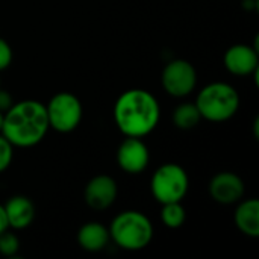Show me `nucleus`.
<instances>
[{"label": "nucleus", "mask_w": 259, "mask_h": 259, "mask_svg": "<svg viewBox=\"0 0 259 259\" xmlns=\"http://www.w3.org/2000/svg\"><path fill=\"white\" fill-rule=\"evenodd\" d=\"M159 118V102L152 93L143 88H132L121 93L114 105V121L124 137L143 138L152 134Z\"/></svg>", "instance_id": "obj_1"}, {"label": "nucleus", "mask_w": 259, "mask_h": 259, "mask_svg": "<svg viewBox=\"0 0 259 259\" xmlns=\"http://www.w3.org/2000/svg\"><path fill=\"white\" fill-rule=\"evenodd\" d=\"M46 105L38 100H20L3 115L2 135L14 146L27 149L39 144L49 132Z\"/></svg>", "instance_id": "obj_2"}, {"label": "nucleus", "mask_w": 259, "mask_h": 259, "mask_svg": "<svg viewBox=\"0 0 259 259\" xmlns=\"http://www.w3.org/2000/svg\"><path fill=\"white\" fill-rule=\"evenodd\" d=\"M109 237L123 250L137 252L153 240V225L150 219L135 209L123 211L111 222Z\"/></svg>", "instance_id": "obj_3"}, {"label": "nucleus", "mask_w": 259, "mask_h": 259, "mask_svg": "<svg viewBox=\"0 0 259 259\" xmlns=\"http://www.w3.org/2000/svg\"><path fill=\"white\" fill-rule=\"evenodd\" d=\"M194 103L202 115V120L222 123L231 120L238 112L240 94L226 82H212L199 91Z\"/></svg>", "instance_id": "obj_4"}, {"label": "nucleus", "mask_w": 259, "mask_h": 259, "mask_svg": "<svg viewBox=\"0 0 259 259\" xmlns=\"http://www.w3.org/2000/svg\"><path fill=\"white\" fill-rule=\"evenodd\" d=\"M150 190L158 203L182 202L190 190V178L187 170L175 162L158 167L150 181Z\"/></svg>", "instance_id": "obj_5"}, {"label": "nucleus", "mask_w": 259, "mask_h": 259, "mask_svg": "<svg viewBox=\"0 0 259 259\" xmlns=\"http://www.w3.org/2000/svg\"><path fill=\"white\" fill-rule=\"evenodd\" d=\"M49 126L59 134H70L79 127L83 108L77 96L68 91L55 94L46 105Z\"/></svg>", "instance_id": "obj_6"}, {"label": "nucleus", "mask_w": 259, "mask_h": 259, "mask_svg": "<svg viewBox=\"0 0 259 259\" xmlns=\"http://www.w3.org/2000/svg\"><path fill=\"white\" fill-rule=\"evenodd\" d=\"M161 83L167 94L181 99L194 91L197 85V71L190 61L173 59L164 67Z\"/></svg>", "instance_id": "obj_7"}, {"label": "nucleus", "mask_w": 259, "mask_h": 259, "mask_svg": "<svg viewBox=\"0 0 259 259\" xmlns=\"http://www.w3.org/2000/svg\"><path fill=\"white\" fill-rule=\"evenodd\" d=\"M150 161V152L146 143L137 137H126L117 150L118 167L129 175L143 173Z\"/></svg>", "instance_id": "obj_8"}, {"label": "nucleus", "mask_w": 259, "mask_h": 259, "mask_svg": "<svg viewBox=\"0 0 259 259\" xmlns=\"http://www.w3.org/2000/svg\"><path fill=\"white\" fill-rule=\"evenodd\" d=\"M118 196V187L109 175H97L88 181L83 190V200L87 206L94 211H105L114 205Z\"/></svg>", "instance_id": "obj_9"}, {"label": "nucleus", "mask_w": 259, "mask_h": 259, "mask_svg": "<svg viewBox=\"0 0 259 259\" xmlns=\"http://www.w3.org/2000/svg\"><path fill=\"white\" fill-rule=\"evenodd\" d=\"M209 196L220 205H234L244 197V182L234 171H220L212 176L208 185Z\"/></svg>", "instance_id": "obj_10"}, {"label": "nucleus", "mask_w": 259, "mask_h": 259, "mask_svg": "<svg viewBox=\"0 0 259 259\" xmlns=\"http://www.w3.org/2000/svg\"><path fill=\"white\" fill-rule=\"evenodd\" d=\"M225 67L231 74L250 76L258 73V49L249 44H234L223 58Z\"/></svg>", "instance_id": "obj_11"}, {"label": "nucleus", "mask_w": 259, "mask_h": 259, "mask_svg": "<svg viewBox=\"0 0 259 259\" xmlns=\"http://www.w3.org/2000/svg\"><path fill=\"white\" fill-rule=\"evenodd\" d=\"M8 226L11 229H26L32 225L35 219V205L27 196H12L6 205H3Z\"/></svg>", "instance_id": "obj_12"}, {"label": "nucleus", "mask_w": 259, "mask_h": 259, "mask_svg": "<svg viewBox=\"0 0 259 259\" xmlns=\"http://www.w3.org/2000/svg\"><path fill=\"white\" fill-rule=\"evenodd\" d=\"M235 226L241 234L250 238L259 237V200L246 199L240 200L234 214Z\"/></svg>", "instance_id": "obj_13"}, {"label": "nucleus", "mask_w": 259, "mask_h": 259, "mask_svg": "<svg viewBox=\"0 0 259 259\" xmlns=\"http://www.w3.org/2000/svg\"><path fill=\"white\" fill-rule=\"evenodd\" d=\"M109 240V229L97 222H88L77 231L79 246L90 253H97L103 250L108 246Z\"/></svg>", "instance_id": "obj_14"}, {"label": "nucleus", "mask_w": 259, "mask_h": 259, "mask_svg": "<svg viewBox=\"0 0 259 259\" xmlns=\"http://www.w3.org/2000/svg\"><path fill=\"white\" fill-rule=\"evenodd\" d=\"M171 120L175 123V126L181 131H191L194 129L200 120H202V115L196 106V103H191V102H184L181 105H178L173 111V115H171Z\"/></svg>", "instance_id": "obj_15"}, {"label": "nucleus", "mask_w": 259, "mask_h": 259, "mask_svg": "<svg viewBox=\"0 0 259 259\" xmlns=\"http://www.w3.org/2000/svg\"><path fill=\"white\" fill-rule=\"evenodd\" d=\"M161 220L170 229H178V228L184 226V223L187 220V211H185L182 202L162 203Z\"/></svg>", "instance_id": "obj_16"}, {"label": "nucleus", "mask_w": 259, "mask_h": 259, "mask_svg": "<svg viewBox=\"0 0 259 259\" xmlns=\"http://www.w3.org/2000/svg\"><path fill=\"white\" fill-rule=\"evenodd\" d=\"M20 250V240L14 232L8 229L0 234V255L6 258H12Z\"/></svg>", "instance_id": "obj_17"}, {"label": "nucleus", "mask_w": 259, "mask_h": 259, "mask_svg": "<svg viewBox=\"0 0 259 259\" xmlns=\"http://www.w3.org/2000/svg\"><path fill=\"white\" fill-rule=\"evenodd\" d=\"M14 159V146L0 134V173L9 168Z\"/></svg>", "instance_id": "obj_18"}, {"label": "nucleus", "mask_w": 259, "mask_h": 259, "mask_svg": "<svg viewBox=\"0 0 259 259\" xmlns=\"http://www.w3.org/2000/svg\"><path fill=\"white\" fill-rule=\"evenodd\" d=\"M12 58L14 53L11 44L5 38H0V71L6 70L12 64Z\"/></svg>", "instance_id": "obj_19"}, {"label": "nucleus", "mask_w": 259, "mask_h": 259, "mask_svg": "<svg viewBox=\"0 0 259 259\" xmlns=\"http://www.w3.org/2000/svg\"><path fill=\"white\" fill-rule=\"evenodd\" d=\"M14 103H15V102H14L11 93L6 91V90H3V88L0 87V112L5 114Z\"/></svg>", "instance_id": "obj_20"}, {"label": "nucleus", "mask_w": 259, "mask_h": 259, "mask_svg": "<svg viewBox=\"0 0 259 259\" xmlns=\"http://www.w3.org/2000/svg\"><path fill=\"white\" fill-rule=\"evenodd\" d=\"M6 229H9V226H8V220H6L5 208H3V205L0 203V234H2V232H5Z\"/></svg>", "instance_id": "obj_21"}, {"label": "nucleus", "mask_w": 259, "mask_h": 259, "mask_svg": "<svg viewBox=\"0 0 259 259\" xmlns=\"http://www.w3.org/2000/svg\"><path fill=\"white\" fill-rule=\"evenodd\" d=\"M3 112H0V132H2V124H3Z\"/></svg>", "instance_id": "obj_22"}, {"label": "nucleus", "mask_w": 259, "mask_h": 259, "mask_svg": "<svg viewBox=\"0 0 259 259\" xmlns=\"http://www.w3.org/2000/svg\"><path fill=\"white\" fill-rule=\"evenodd\" d=\"M0 87H2V80H0Z\"/></svg>", "instance_id": "obj_23"}]
</instances>
